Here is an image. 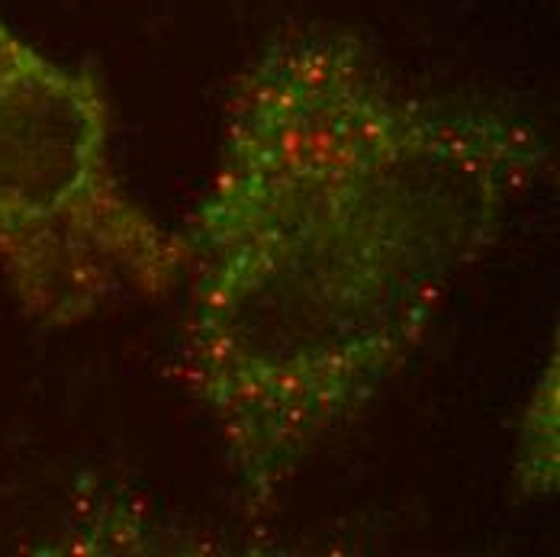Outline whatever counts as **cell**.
Instances as JSON below:
<instances>
[{"label": "cell", "mask_w": 560, "mask_h": 557, "mask_svg": "<svg viewBox=\"0 0 560 557\" xmlns=\"http://www.w3.org/2000/svg\"><path fill=\"white\" fill-rule=\"evenodd\" d=\"M512 480L522 500H551L560 480V387H558V345L535 378L532 393L525 396L515 454H512Z\"/></svg>", "instance_id": "cell-3"}, {"label": "cell", "mask_w": 560, "mask_h": 557, "mask_svg": "<svg viewBox=\"0 0 560 557\" xmlns=\"http://www.w3.org/2000/svg\"><path fill=\"white\" fill-rule=\"evenodd\" d=\"M548 165L528 123L416 91L354 30L290 23L238 68L180 229L177 371L248 525L409 368Z\"/></svg>", "instance_id": "cell-1"}, {"label": "cell", "mask_w": 560, "mask_h": 557, "mask_svg": "<svg viewBox=\"0 0 560 557\" xmlns=\"http://www.w3.org/2000/svg\"><path fill=\"white\" fill-rule=\"evenodd\" d=\"M187 242L126 184L101 81L0 20V278L49 333L180 290Z\"/></svg>", "instance_id": "cell-2"}]
</instances>
